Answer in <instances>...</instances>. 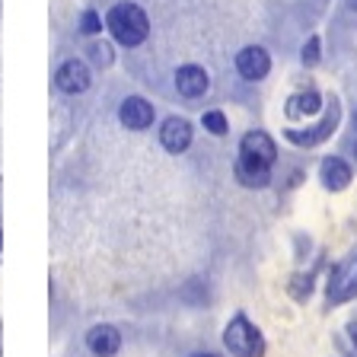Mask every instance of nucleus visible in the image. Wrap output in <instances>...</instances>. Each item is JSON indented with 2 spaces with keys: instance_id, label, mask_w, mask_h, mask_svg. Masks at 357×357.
<instances>
[{
  "instance_id": "1",
  "label": "nucleus",
  "mask_w": 357,
  "mask_h": 357,
  "mask_svg": "<svg viewBox=\"0 0 357 357\" xmlns=\"http://www.w3.org/2000/svg\"><path fill=\"white\" fill-rule=\"evenodd\" d=\"M105 29L112 32V38L125 48H134L141 45L144 38L150 36V20L137 3H115L105 16Z\"/></svg>"
},
{
  "instance_id": "2",
  "label": "nucleus",
  "mask_w": 357,
  "mask_h": 357,
  "mask_svg": "<svg viewBox=\"0 0 357 357\" xmlns=\"http://www.w3.org/2000/svg\"><path fill=\"white\" fill-rule=\"evenodd\" d=\"M223 344L233 357H265V338L245 316L230 319V326L223 332Z\"/></svg>"
},
{
  "instance_id": "3",
  "label": "nucleus",
  "mask_w": 357,
  "mask_h": 357,
  "mask_svg": "<svg viewBox=\"0 0 357 357\" xmlns=\"http://www.w3.org/2000/svg\"><path fill=\"white\" fill-rule=\"evenodd\" d=\"M89 83H93V77H89V67L83 64V61H64V64L58 67V74H54V86L61 89V93H67V96H77V93H86Z\"/></svg>"
},
{
  "instance_id": "4",
  "label": "nucleus",
  "mask_w": 357,
  "mask_h": 357,
  "mask_svg": "<svg viewBox=\"0 0 357 357\" xmlns=\"http://www.w3.org/2000/svg\"><path fill=\"white\" fill-rule=\"evenodd\" d=\"M239 156L252 160V163H261V166H271L278 160V147L265 131H249L243 137V144H239Z\"/></svg>"
},
{
  "instance_id": "5",
  "label": "nucleus",
  "mask_w": 357,
  "mask_h": 357,
  "mask_svg": "<svg viewBox=\"0 0 357 357\" xmlns=\"http://www.w3.org/2000/svg\"><path fill=\"white\" fill-rule=\"evenodd\" d=\"M119 121L125 128H131V131H147L153 125V105L141 96H128L119 105Z\"/></svg>"
},
{
  "instance_id": "6",
  "label": "nucleus",
  "mask_w": 357,
  "mask_h": 357,
  "mask_svg": "<svg viewBox=\"0 0 357 357\" xmlns=\"http://www.w3.org/2000/svg\"><path fill=\"white\" fill-rule=\"evenodd\" d=\"M160 144H163L169 153H185V150L192 147V125H188L185 119H178V115L166 119L163 128H160Z\"/></svg>"
},
{
  "instance_id": "7",
  "label": "nucleus",
  "mask_w": 357,
  "mask_h": 357,
  "mask_svg": "<svg viewBox=\"0 0 357 357\" xmlns=\"http://www.w3.org/2000/svg\"><path fill=\"white\" fill-rule=\"evenodd\" d=\"M208 86H211V77H208V70H204V67L185 64V67H178V70H176V89L185 99L204 96V93H208Z\"/></svg>"
},
{
  "instance_id": "8",
  "label": "nucleus",
  "mask_w": 357,
  "mask_h": 357,
  "mask_svg": "<svg viewBox=\"0 0 357 357\" xmlns=\"http://www.w3.org/2000/svg\"><path fill=\"white\" fill-rule=\"evenodd\" d=\"M236 70L245 80H261V77H268V70H271V58H268L265 48L249 45V48H243V52L236 54Z\"/></svg>"
},
{
  "instance_id": "9",
  "label": "nucleus",
  "mask_w": 357,
  "mask_h": 357,
  "mask_svg": "<svg viewBox=\"0 0 357 357\" xmlns=\"http://www.w3.org/2000/svg\"><path fill=\"white\" fill-rule=\"evenodd\" d=\"M86 348L96 357H115L121 348V332L115 326H93L86 332Z\"/></svg>"
},
{
  "instance_id": "10",
  "label": "nucleus",
  "mask_w": 357,
  "mask_h": 357,
  "mask_svg": "<svg viewBox=\"0 0 357 357\" xmlns=\"http://www.w3.org/2000/svg\"><path fill=\"white\" fill-rule=\"evenodd\" d=\"M319 178L328 192H342V188L351 185V166L344 163L342 156H328L319 166Z\"/></svg>"
},
{
  "instance_id": "11",
  "label": "nucleus",
  "mask_w": 357,
  "mask_h": 357,
  "mask_svg": "<svg viewBox=\"0 0 357 357\" xmlns=\"http://www.w3.org/2000/svg\"><path fill=\"white\" fill-rule=\"evenodd\" d=\"M236 178L245 188H265L268 182H271V166H261V163H252V160L239 156L236 160Z\"/></svg>"
},
{
  "instance_id": "12",
  "label": "nucleus",
  "mask_w": 357,
  "mask_h": 357,
  "mask_svg": "<svg viewBox=\"0 0 357 357\" xmlns=\"http://www.w3.org/2000/svg\"><path fill=\"white\" fill-rule=\"evenodd\" d=\"M319 109H322V99H319V93H312V89L297 93V96L287 99V115L290 119H306V115H316Z\"/></svg>"
},
{
  "instance_id": "13",
  "label": "nucleus",
  "mask_w": 357,
  "mask_h": 357,
  "mask_svg": "<svg viewBox=\"0 0 357 357\" xmlns=\"http://www.w3.org/2000/svg\"><path fill=\"white\" fill-rule=\"evenodd\" d=\"M335 121H338V109L332 105V112H328V119L322 121L316 131H287V137L294 144H319L322 137H328V131H335Z\"/></svg>"
},
{
  "instance_id": "14",
  "label": "nucleus",
  "mask_w": 357,
  "mask_h": 357,
  "mask_svg": "<svg viewBox=\"0 0 357 357\" xmlns=\"http://www.w3.org/2000/svg\"><path fill=\"white\" fill-rule=\"evenodd\" d=\"M354 297H357V271L328 294V303H342V300H354Z\"/></svg>"
},
{
  "instance_id": "15",
  "label": "nucleus",
  "mask_w": 357,
  "mask_h": 357,
  "mask_svg": "<svg viewBox=\"0 0 357 357\" xmlns=\"http://www.w3.org/2000/svg\"><path fill=\"white\" fill-rule=\"evenodd\" d=\"M86 52H89V58H93V64H96V67H109L112 61H115V54H112V45H109V42H93Z\"/></svg>"
},
{
  "instance_id": "16",
  "label": "nucleus",
  "mask_w": 357,
  "mask_h": 357,
  "mask_svg": "<svg viewBox=\"0 0 357 357\" xmlns=\"http://www.w3.org/2000/svg\"><path fill=\"white\" fill-rule=\"evenodd\" d=\"M201 125L208 128L214 137H223V134H227V115H223V112H217V109H214V112H204Z\"/></svg>"
},
{
  "instance_id": "17",
  "label": "nucleus",
  "mask_w": 357,
  "mask_h": 357,
  "mask_svg": "<svg viewBox=\"0 0 357 357\" xmlns=\"http://www.w3.org/2000/svg\"><path fill=\"white\" fill-rule=\"evenodd\" d=\"M80 32L83 36H99V32H102V20H99L96 10H86V13L80 16Z\"/></svg>"
},
{
  "instance_id": "18",
  "label": "nucleus",
  "mask_w": 357,
  "mask_h": 357,
  "mask_svg": "<svg viewBox=\"0 0 357 357\" xmlns=\"http://www.w3.org/2000/svg\"><path fill=\"white\" fill-rule=\"evenodd\" d=\"M319 61V38L312 36L310 42L303 45V64H316Z\"/></svg>"
},
{
  "instance_id": "19",
  "label": "nucleus",
  "mask_w": 357,
  "mask_h": 357,
  "mask_svg": "<svg viewBox=\"0 0 357 357\" xmlns=\"http://www.w3.org/2000/svg\"><path fill=\"white\" fill-rule=\"evenodd\" d=\"M351 338H354V344H357V326H351Z\"/></svg>"
},
{
  "instance_id": "20",
  "label": "nucleus",
  "mask_w": 357,
  "mask_h": 357,
  "mask_svg": "<svg viewBox=\"0 0 357 357\" xmlns=\"http://www.w3.org/2000/svg\"><path fill=\"white\" fill-rule=\"evenodd\" d=\"M348 3H351V10H357V0H348Z\"/></svg>"
},
{
  "instance_id": "21",
  "label": "nucleus",
  "mask_w": 357,
  "mask_h": 357,
  "mask_svg": "<svg viewBox=\"0 0 357 357\" xmlns=\"http://www.w3.org/2000/svg\"><path fill=\"white\" fill-rule=\"evenodd\" d=\"M195 357H217V354H195Z\"/></svg>"
}]
</instances>
